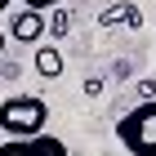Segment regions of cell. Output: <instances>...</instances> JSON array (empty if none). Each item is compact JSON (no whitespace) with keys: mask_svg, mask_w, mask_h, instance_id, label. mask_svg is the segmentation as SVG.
Returning a JSON list of instances; mask_svg holds the SVG:
<instances>
[{"mask_svg":"<svg viewBox=\"0 0 156 156\" xmlns=\"http://www.w3.org/2000/svg\"><path fill=\"white\" fill-rule=\"evenodd\" d=\"M116 138L129 156H156V98H143L116 120Z\"/></svg>","mask_w":156,"mask_h":156,"instance_id":"1","label":"cell"},{"mask_svg":"<svg viewBox=\"0 0 156 156\" xmlns=\"http://www.w3.org/2000/svg\"><path fill=\"white\" fill-rule=\"evenodd\" d=\"M49 120V107L45 98L36 94H13L0 103V129L9 134V138H27V134H40Z\"/></svg>","mask_w":156,"mask_h":156,"instance_id":"2","label":"cell"},{"mask_svg":"<svg viewBox=\"0 0 156 156\" xmlns=\"http://www.w3.org/2000/svg\"><path fill=\"white\" fill-rule=\"evenodd\" d=\"M0 156H72V152H67L62 138L40 129V134H27V138H5L0 143Z\"/></svg>","mask_w":156,"mask_h":156,"instance_id":"3","label":"cell"},{"mask_svg":"<svg viewBox=\"0 0 156 156\" xmlns=\"http://www.w3.org/2000/svg\"><path fill=\"white\" fill-rule=\"evenodd\" d=\"M9 36L18 40V45H40V36H45V9H13L9 13Z\"/></svg>","mask_w":156,"mask_h":156,"instance_id":"4","label":"cell"},{"mask_svg":"<svg viewBox=\"0 0 156 156\" xmlns=\"http://www.w3.org/2000/svg\"><path fill=\"white\" fill-rule=\"evenodd\" d=\"M31 62H36V72L45 76V80H58V76H62V54L54 45H36V58H31Z\"/></svg>","mask_w":156,"mask_h":156,"instance_id":"5","label":"cell"},{"mask_svg":"<svg viewBox=\"0 0 156 156\" xmlns=\"http://www.w3.org/2000/svg\"><path fill=\"white\" fill-rule=\"evenodd\" d=\"M98 23H103V27H112V23H125V27H143V13L134 9L129 0H120V5H112V9H103V13H98Z\"/></svg>","mask_w":156,"mask_h":156,"instance_id":"6","label":"cell"},{"mask_svg":"<svg viewBox=\"0 0 156 156\" xmlns=\"http://www.w3.org/2000/svg\"><path fill=\"white\" fill-rule=\"evenodd\" d=\"M45 31H49V36H67V31H72V13H67V9H54L45 18Z\"/></svg>","mask_w":156,"mask_h":156,"instance_id":"7","label":"cell"},{"mask_svg":"<svg viewBox=\"0 0 156 156\" xmlns=\"http://www.w3.org/2000/svg\"><path fill=\"white\" fill-rule=\"evenodd\" d=\"M138 98H156V80H152V76L138 80Z\"/></svg>","mask_w":156,"mask_h":156,"instance_id":"8","label":"cell"},{"mask_svg":"<svg viewBox=\"0 0 156 156\" xmlns=\"http://www.w3.org/2000/svg\"><path fill=\"white\" fill-rule=\"evenodd\" d=\"M27 9H54V5H58V0H23Z\"/></svg>","mask_w":156,"mask_h":156,"instance_id":"9","label":"cell"},{"mask_svg":"<svg viewBox=\"0 0 156 156\" xmlns=\"http://www.w3.org/2000/svg\"><path fill=\"white\" fill-rule=\"evenodd\" d=\"M9 5H13V0H0V13H5V9H9Z\"/></svg>","mask_w":156,"mask_h":156,"instance_id":"10","label":"cell"},{"mask_svg":"<svg viewBox=\"0 0 156 156\" xmlns=\"http://www.w3.org/2000/svg\"><path fill=\"white\" fill-rule=\"evenodd\" d=\"M0 54H5V31H0Z\"/></svg>","mask_w":156,"mask_h":156,"instance_id":"11","label":"cell"}]
</instances>
